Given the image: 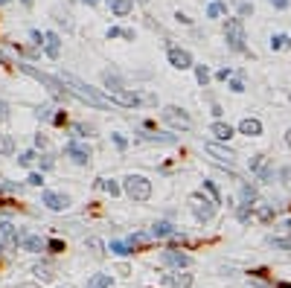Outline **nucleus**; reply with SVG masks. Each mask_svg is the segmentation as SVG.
<instances>
[{
    "label": "nucleus",
    "mask_w": 291,
    "mask_h": 288,
    "mask_svg": "<svg viewBox=\"0 0 291 288\" xmlns=\"http://www.w3.org/2000/svg\"><path fill=\"white\" fill-rule=\"evenodd\" d=\"M58 81L64 85V90H67V93L79 96V99L88 102V105H96V108H108V105H111V99L105 96V93H99V90L91 88V85H85V81L76 79L73 73H61V76H58Z\"/></svg>",
    "instance_id": "obj_1"
},
{
    "label": "nucleus",
    "mask_w": 291,
    "mask_h": 288,
    "mask_svg": "<svg viewBox=\"0 0 291 288\" xmlns=\"http://www.w3.org/2000/svg\"><path fill=\"white\" fill-rule=\"evenodd\" d=\"M126 192L131 201H149L152 198V180L143 175H128L126 178Z\"/></svg>",
    "instance_id": "obj_2"
},
{
    "label": "nucleus",
    "mask_w": 291,
    "mask_h": 288,
    "mask_svg": "<svg viewBox=\"0 0 291 288\" xmlns=\"http://www.w3.org/2000/svg\"><path fill=\"white\" fill-rule=\"evenodd\" d=\"M224 38H227L230 50L242 53V50H245V27H242V20H239V18H230L227 24H224Z\"/></svg>",
    "instance_id": "obj_3"
},
{
    "label": "nucleus",
    "mask_w": 291,
    "mask_h": 288,
    "mask_svg": "<svg viewBox=\"0 0 291 288\" xmlns=\"http://www.w3.org/2000/svg\"><path fill=\"white\" fill-rule=\"evenodd\" d=\"M190 207H192V213H195V218H198V221H210V218L216 216V201H213V198H204L201 192L190 195Z\"/></svg>",
    "instance_id": "obj_4"
},
{
    "label": "nucleus",
    "mask_w": 291,
    "mask_h": 288,
    "mask_svg": "<svg viewBox=\"0 0 291 288\" xmlns=\"http://www.w3.org/2000/svg\"><path fill=\"white\" fill-rule=\"evenodd\" d=\"M20 70L27 73V76H32V79H38L41 81V85H47V88L53 90L55 96H67V90H64V85L58 79H53V76H47V73H41V70H35V67H32V64H18Z\"/></svg>",
    "instance_id": "obj_5"
},
{
    "label": "nucleus",
    "mask_w": 291,
    "mask_h": 288,
    "mask_svg": "<svg viewBox=\"0 0 291 288\" xmlns=\"http://www.w3.org/2000/svg\"><path fill=\"white\" fill-rule=\"evenodd\" d=\"M160 117H163V122H169L172 128H181V131H186V128H192V119L186 111L175 108V105H166L163 111H160Z\"/></svg>",
    "instance_id": "obj_6"
},
{
    "label": "nucleus",
    "mask_w": 291,
    "mask_h": 288,
    "mask_svg": "<svg viewBox=\"0 0 291 288\" xmlns=\"http://www.w3.org/2000/svg\"><path fill=\"white\" fill-rule=\"evenodd\" d=\"M108 99L122 105V108H134V105H140L143 96H137V93H131V90H126V88H108Z\"/></svg>",
    "instance_id": "obj_7"
},
{
    "label": "nucleus",
    "mask_w": 291,
    "mask_h": 288,
    "mask_svg": "<svg viewBox=\"0 0 291 288\" xmlns=\"http://www.w3.org/2000/svg\"><path fill=\"white\" fill-rule=\"evenodd\" d=\"M64 154H67L73 163H79V166H88L91 157H93L91 149H88L85 143H67V146H64Z\"/></svg>",
    "instance_id": "obj_8"
},
{
    "label": "nucleus",
    "mask_w": 291,
    "mask_h": 288,
    "mask_svg": "<svg viewBox=\"0 0 291 288\" xmlns=\"http://www.w3.org/2000/svg\"><path fill=\"white\" fill-rule=\"evenodd\" d=\"M204 149H207V154H213V157H216L218 163H224V166H230V169L236 166V154L230 152V149H224V146H218V143H207Z\"/></svg>",
    "instance_id": "obj_9"
},
{
    "label": "nucleus",
    "mask_w": 291,
    "mask_h": 288,
    "mask_svg": "<svg viewBox=\"0 0 291 288\" xmlns=\"http://www.w3.org/2000/svg\"><path fill=\"white\" fill-rule=\"evenodd\" d=\"M160 262H163V265H169V268H190L192 265V259L190 256H186V253H181V251H163L160 253Z\"/></svg>",
    "instance_id": "obj_10"
},
{
    "label": "nucleus",
    "mask_w": 291,
    "mask_h": 288,
    "mask_svg": "<svg viewBox=\"0 0 291 288\" xmlns=\"http://www.w3.org/2000/svg\"><path fill=\"white\" fill-rule=\"evenodd\" d=\"M169 64H172L175 70H190L192 67V55L181 47H169Z\"/></svg>",
    "instance_id": "obj_11"
},
{
    "label": "nucleus",
    "mask_w": 291,
    "mask_h": 288,
    "mask_svg": "<svg viewBox=\"0 0 291 288\" xmlns=\"http://www.w3.org/2000/svg\"><path fill=\"white\" fill-rule=\"evenodd\" d=\"M41 201H44L50 210H55V213H61V210L70 207V198H67V195H61V192H44V195H41Z\"/></svg>",
    "instance_id": "obj_12"
},
{
    "label": "nucleus",
    "mask_w": 291,
    "mask_h": 288,
    "mask_svg": "<svg viewBox=\"0 0 291 288\" xmlns=\"http://www.w3.org/2000/svg\"><path fill=\"white\" fill-rule=\"evenodd\" d=\"M163 285H169V288H190L192 285V274H181V271L166 274V277H163Z\"/></svg>",
    "instance_id": "obj_13"
},
{
    "label": "nucleus",
    "mask_w": 291,
    "mask_h": 288,
    "mask_svg": "<svg viewBox=\"0 0 291 288\" xmlns=\"http://www.w3.org/2000/svg\"><path fill=\"white\" fill-rule=\"evenodd\" d=\"M44 53L50 58H58L61 55V38L55 35V32H44Z\"/></svg>",
    "instance_id": "obj_14"
},
{
    "label": "nucleus",
    "mask_w": 291,
    "mask_h": 288,
    "mask_svg": "<svg viewBox=\"0 0 291 288\" xmlns=\"http://www.w3.org/2000/svg\"><path fill=\"white\" fill-rule=\"evenodd\" d=\"M0 236H3V242H6V244L18 248L20 236H18V230H15V224H12V221H0Z\"/></svg>",
    "instance_id": "obj_15"
},
{
    "label": "nucleus",
    "mask_w": 291,
    "mask_h": 288,
    "mask_svg": "<svg viewBox=\"0 0 291 288\" xmlns=\"http://www.w3.org/2000/svg\"><path fill=\"white\" fill-rule=\"evenodd\" d=\"M239 131H242V134H247V137H259V134H262V122H259V119H254V117H247V119H242V122H239Z\"/></svg>",
    "instance_id": "obj_16"
},
{
    "label": "nucleus",
    "mask_w": 291,
    "mask_h": 288,
    "mask_svg": "<svg viewBox=\"0 0 291 288\" xmlns=\"http://www.w3.org/2000/svg\"><path fill=\"white\" fill-rule=\"evenodd\" d=\"M20 244H24V251H29V253H41L47 248V242L41 239V236H24Z\"/></svg>",
    "instance_id": "obj_17"
},
{
    "label": "nucleus",
    "mask_w": 291,
    "mask_h": 288,
    "mask_svg": "<svg viewBox=\"0 0 291 288\" xmlns=\"http://www.w3.org/2000/svg\"><path fill=\"white\" fill-rule=\"evenodd\" d=\"M152 236H155V239H166V236H178V230H175L169 221H155V224H152Z\"/></svg>",
    "instance_id": "obj_18"
},
{
    "label": "nucleus",
    "mask_w": 291,
    "mask_h": 288,
    "mask_svg": "<svg viewBox=\"0 0 291 288\" xmlns=\"http://www.w3.org/2000/svg\"><path fill=\"white\" fill-rule=\"evenodd\" d=\"M210 134L216 137V140H230V137H233V128H230L227 122H213V126H210Z\"/></svg>",
    "instance_id": "obj_19"
},
{
    "label": "nucleus",
    "mask_w": 291,
    "mask_h": 288,
    "mask_svg": "<svg viewBox=\"0 0 291 288\" xmlns=\"http://www.w3.org/2000/svg\"><path fill=\"white\" fill-rule=\"evenodd\" d=\"M111 9H114V15H128V12L134 9V0H111Z\"/></svg>",
    "instance_id": "obj_20"
},
{
    "label": "nucleus",
    "mask_w": 291,
    "mask_h": 288,
    "mask_svg": "<svg viewBox=\"0 0 291 288\" xmlns=\"http://www.w3.org/2000/svg\"><path fill=\"white\" fill-rule=\"evenodd\" d=\"M88 288H111V277L108 274H93L88 279Z\"/></svg>",
    "instance_id": "obj_21"
},
{
    "label": "nucleus",
    "mask_w": 291,
    "mask_h": 288,
    "mask_svg": "<svg viewBox=\"0 0 291 288\" xmlns=\"http://www.w3.org/2000/svg\"><path fill=\"white\" fill-rule=\"evenodd\" d=\"M256 218H259V221H265V224H268V221H274V207H271V204H256Z\"/></svg>",
    "instance_id": "obj_22"
},
{
    "label": "nucleus",
    "mask_w": 291,
    "mask_h": 288,
    "mask_svg": "<svg viewBox=\"0 0 291 288\" xmlns=\"http://www.w3.org/2000/svg\"><path fill=\"white\" fill-rule=\"evenodd\" d=\"M111 253H117V256H131L134 248H131L128 242H111Z\"/></svg>",
    "instance_id": "obj_23"
},
{
    "label": "nucleus",
    "mask_w": 291,
    "mask_h": 288,
    "mask_svg": "<svg viewBox=\"0 0 291 288\" xmlns=\"http://www.w3.org/2000/svg\"><path fill=\"white\" fill-rule=\"evenodd\" d=\"M224 12H227V6H224L221 0H213V3H210V9H207V18H221Z\"/></svg>",
    "instance_id": "obj_24"
},
{
    "label": "nucleus",
    "mask_w": 291,
    "mask_h": 288,
    "mask_svg": "<svg viewBox=\"0 0 291 288\" xmlns=\"http://www.w3.org/2000/svg\"><path fill=\"white\" fill-rule=\"evenodd\" d=\"M254 201H256V189L251 187V183H245V187H242V204L254 207Z\"/></svg>",
    "instance_id": "obj_25"
},
{
    "label": "nucleus",
    "mask_w": 291,
    "mask_h": 288,
    "mask_svg": "<svg viewBox=\"0 0 291 288\" xmlns=\"http://www.w3.org/2000/svg\"><path fill=\"white\" fill-rule=\"evenodd\" d=\"M280 47H291V38L288 35H274L271 38V50H280Z\"/></svg>",
    "instance_id": "obj_26"
},
{
    "label": "nucleus",
    "mask_w": 291,
    "mask_h": 288,
    "mask_svg": "<svg viewBox=\"0 0 291 288\" xmlns=\"http://www.w3.org/2000/svg\"><path fill=\"white\" fill-rule=\"evenodd\" d=\"M268 242H271L274 248H280V251H291V239H280V236H271Z\"/></svg>",
    "instance_id": "obj_27"
},
{
    "label": "nucleus",
    "mask_w": 291,
    "mask_h": 288,
    "mask_svg": "<svg viewBox=\"0 0 291 288\" xmlns=\"http://www.w3.org/2000/svg\"><path fill=\"white\" fill-rule=\"evenodd\" d=\"M99 187L105 189V192H111V195H119V183L117 180H99Z\"/></svg>",
    "instance_id": "obj_28"
},
{
    "label": "nucleus",
    "mask_w": 291,
    "mask_h": 288,
    "mask_svg": "<svg viewBox=\"0 0 291 288\" xmlns=\"http://www.w3.org/2000/svg\"><path fill=\"white\" fill-rule=\"evenodd\" d=\"M204 189H207V192H210V198L216 201V204H218V201H221V195H218V189H216V183H213V180H204Z\"/></svg>",
    "instance_id": "obj_29"
},
{
    "label": "nucleus",
    "mask_w": 291,
    "mask_h": 288,
    "mask_svg": "<svg viewBox=\"0 0 291 288\" xmlns=\"http://www.w3.org/2000/svg\"><path fill=\"white\" fill-rule=\"evenodd\" d=\"M195 76H198L201 85H207V81H210V70L204 67V64H198V67H195Z\"/></svg>",
    "instance_id": "obj_30"
},
{
    "label": "nucleus",
    "mask_w": 291,
    "mask_h": 288,
    "mask_svg": "<svg viewBox=\"0 0 291 288\" xmlns=\"http://www.w3.org/2000/svg\"><path fill=\"white\" fill-rule=\"evenodd\" d=\"M251 210H254V207H247V204H239V210H236L239 221H247V218H251Z\"/></svg>",
    "instance_id": "obj_31"
},
{
    "label": "nucleus",
    "mask_w": 291,
    "mask_h": 288,
    "mask_svg": "<svg viewBox=\"0 0 291 288\" xmlns=\"http://www.w3.org/2000/svg\"><path fill=\"white\" fill-rule=\"evenodd\" d=\"M35 274L38 277H44V279H50L53 277V268H50V265H35Z\"/></svg>",
    "instance_id": "obj_32"
},
{
    "label": "nucleus",
    "mask_w": 291,
    "mask_h": 288,
    "mask_svg": "<svg viewBox=\"0 0 291 288\" xmlns=\"http://www.w3.org/2000/svg\"><path fill=\"white\" fill-rule=\"evenodd\" d=\"M88 248H91L96 256H102V253H105V251H102V242H99V239H88Z\"/></svg>",
    "instance_id": "obj_33"
},
{
    "label": "nucleus",
    "mask_w": 291,
    "mask_h": 288,
    "mask_svg": "<svg viewBox=\"0 0 291 288\" xmlns=\"http://www.w3.org/2000/svg\"><path fill=\"white\" fill-rule=\"evenodd\" d=\"M38 117L41 119H53V105H41V108H38Z\"/></svg>",
    "instance_id": "obj_34"
},
{
    "label": "nucleus",
    "mask_w": 291,
    "mask_h": 288,
    "mask_svg": "<svg viewBox=\"0 0 291 288\" xmlns=\"http://www.w3.org/2000/svg\"><path fill=\"white\" fill-rule=\"evenodd\" d=\"M35 163V152H24L20 154V166H32Z\"/></svg>",
    "instance_id": "obj_35"
},
{
    "label": "nucleus",
    "mask_w": 291,
    "mask_h": 288,
    "mask_svg": "<svg viewBox=\"0 0 291 288\" xmlns=\"http://www.w3.org/2000/svg\"><path fill=\"white\" fill-rule=\"evenodd\" d=\"M262 166H265V157H262V154H256L254 160H251V169H254V172H262Z\"/></svg>",
    "instance_id": "obj_36"
},
{
    "label": "nucleus",
    "mask_w": 291,
    "mask_h": 288,
    "mask_svg": "<svg viewBox=\"0 0 291 288\" xmlns=\"http://www.w3.org/2000/svg\"><path fill=\"white\" fill-rule=\"evenodd\" d=\"M230 90H233V93H242V90H245V81H242V79H233V81H230Z\"/></svg>",
    "instance_id": "obj_37"
},
{
    "label": "nucleus",
    "mask_w": 291,
    "mask_h": 288,
    "mask_svg": "<svg viewBox=\"0 0 291 288\" xmlns=\"http://www.w3.org/2000/svg\"><path fill=\"white\" fill-rule=\"evenodd\" d=\"M0 152H12V140L9 137H0Z\"/></svg>",
    "instance_id": "obj_38"
},
{
    "label": "nucleus",
    "mask_w": 291,
    "mask_h": 288,
    "mask_svg": "<svg viewBox=\"0 0 291 288\" xmlns=\"http://www.w3.org/2000/svg\"><path fill=\"white\" fill-rule=\"evenodd\" d=\"M47 248H50V251H64V242H58V239H53V242H47Z\"/></svg>",
    "instance_id": "obj_39"
},
{
    "label": "nucleus",
    "mask_w": 291,
    "mask_h": 288,
    "mask_svg": "<svg viewBox=\"0 0 291 288\" xmlns=\"http://www.w3.org/2000/svg\"><path fill=\"white\" fill-rule=\"evenodd\" d=\"M114 143H117V149H126V146H128V140H126L122 134H114Z\"/></svg>",
    "instance_id": "obj_40"
},
{
    "label": "nucleus",
    "mask_w": 291,
    "mask_h": 288,
    "mask_svg": "<svg viewBox=\"0 0 291 288\" xmlns=\"http://www.w3.org/2000/svg\"><path fill=\"white\" fill-rule=\"evenodd\" d=\"M29 183H32V187H41V183H44V178L35 172V175H29Z\"/></svg>",
    "instance_id": "obj_41"
},
{
    "label": "nucleus",
    "mask_w": 291,
    "mask_h": 288,
    "mask_svg": "<svg viewBox=\"0 0 291 288\" xmlns=\"http://www.w3.org/2000/svg\"><path fill=\"white\" fill-rule=\"evenodd\" d=\"M6 117H9V105H6V102H0V122H3Z\"/></svg>",
    "instance_id": "obj_42"
},
{
    "label": "nucleus",
    "mask_w": 291,
    "mask_h": 288,
    "mask_svg": "<svg viewBox=\"0 0 291 288\" xmlns=\"http://www.w3.org/2000/svg\"><path fill=\"white\" fill-rule=\"evenodd\" d=\"M216 79H221V81H224V79H230V70H227V67H221V70L216 73Z\"/></svg>",
    "instance_id": "obj_43"
},
{
    "label": "nucleus",
    "mask_w": 291,
    "mask_h": 288,
    "mask_svg": "<svg viewBox=\"0 0 291 288\" xmlns=\"http://www.w3.org/2000/svg\"><path fill=\"white\" fill-rule=\"evenodd\" d=\"M239 12H242V15H251V12H254V6H251V3H242V6H239Z\"/></svg>",
    "instance_id": "obj_44"
},
{
    "label": "nucleus",
    "mask_w": 291,
    "mask_h": 288,
    "mask_svg": "<svg viewBox=\"0 0 291 288\" xmlns=\"http://www.w3.org/2000/svg\"><path fill=\"white\" fill-rule=\"evenodd\" d=\"M274 6H277V9H288V0H271Z\"/></svg>",
    "instance_id": "obj_45"
},
{
    "label": "nucleus",
    "mask_w": 291,
    "mask_h": 288,
    "mask_svg": "<svg viewBox=\"0 0 291 288\" xmlns=\"http://www.w3.org/2000/svg\"><path fill=\"white\" fill-rule=\"evenodd\" d=\"M119 35H122V29H117V27L108 29V38H119Z\"/></svg>",
    "instance_id": "obj_46"
},
{
    "label": "nucleus",
    "mask_w": 291,
    "mask_h": 288,
    "mask_svg": "<svg viewBox=\"0 0 291 288\" xmlns=\"http://www.w3.org/2000/svg\"><path fill=\"white\" fill-rule=\"evenodd\" d=\"M285 143H288V146H291V131H285Z\"/></svg>",
    "instance_id": "obj_47"
},
{
    "label": "nucleus",
    "mask_w": 291,
    "mask_h": 288,
    "mask_svg": "<svg viewBox=\"0 0 291 288\" xmlns=\"http://www.w3.org/2000/svg\"><path fill=\"white\" fill-rule=\"evenodd\" d=\"M24 6H32V0H24Z\"/></svg>",
    "instance_id": "obj_48"
},
{
    "label": "nucleus",
    "mask_w": 291,
    "mask_h": 288,
    "mask_svg": "<svg viewBox=\"0 0 291 288\" xmlns=\"http://www.w3.org/2000/svg\"><path fill=\"white\" fill-rule=\"evenodd\" d=\"M85 3H91V6H93V3H99V0H85Z\"/></svg>",
    "instance_id": "obj_49"
},
{
    "label": "nucleus",
    "mask_w": 291,
    "mask_h": 288,
    "mask_svg": "<svg viewBox=\"0 0 291 288\" xmlns=\"http://www.w3.org/2000/svg\"><path fill=\"white\" fill-rule=\"evenodd\" d=\"M3 3H9V0H0V6H3Z\"/></svg>",
    "instance_id": "obj_50"
},
{
    "label": "nucleus",
    "mask_w": 291,
    "mask_h": 288,
    "mask_svg": "<svg viewBox=\"0 0 291 288\" xmlns=\"http://www.w3.org/2000/svg\"><path fill=\"white\" fill-rule=\"evenodd\" d=\"M0 248H3V239H0Z\"/></svg>",
    "instance_id": "obj_51"
},
{
    "label": "nucleus",
    "mask_w": 291,
    "mask_h": 288,
    "mask_svg": "<svg viewBox=\"0 0 291 288\" xmlns=\"http://www.w3.org/2000/svg\"><path fill=\"white\" fill-rule=\"evenodd\" d=\"M140 3H146V0H140Z\"/></svg>",
    "instance_id": "obj_52"
}]
</instances>
